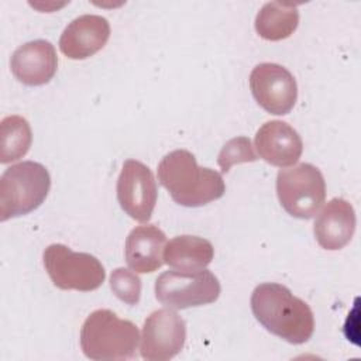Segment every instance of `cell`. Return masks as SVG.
<instances>
[{
	"label": "cell",
	"mask_w": 361,
	"mask_h": 361,
	"mask_svg": "<svg viewBox=\"0 0 361 361\" xmlns=\"http://www.w3.org/2000/svg\"><path fill=\"white\" fill-rule=\"evenodd\" d=\"M251 310L262 327L290 344L309 341L314 331L312 309L285 285L259 283L251 295Z\"/></svg>",
	"instance_id": "6da1fadb"
},
{
	"label": "cell",
	"mask_w": 361,
	"mask_h": 361,
	"mask_svg": "<svg viewBox=\"0 0 361 361\" xmlns=\"http://www.w3.org/2000/svg\"><path fill=\"white\" fill-rule=\"evenodd\" d=\"M158 180L175 203L185 207H200L220 199L226 192L221 175L199 166L192 152L175 149L158 164Z\"/></svg>",
	"instance_id": "7a4b0ae2"
},
{
	"label": "cell",
	"mask_w": 361,
	"mask_h": 361,
	"mask_svg": "<svg viewBox=\"0 0 361 361\" xmlns=\"http://www.w3.org/2000/svg\"><path fill=\"white\" fill-rule=\"evenodd\" d=\"M138 341V327L109 309L92 312L80 329V348L96 361L134 358Z\"/></svg>",
	"instance_id": "3957f363"
},
{
	"label": "cell",
	"mask_w": 361,
	"mask_h": 361,
	"mask_svg": "<svg viewBox=\"0 0 361 361\" xmlns=\"http://www.w3.org/2000/svg\"><path fill=\"white\" fill-rule=\"evenodd\" d=\"M49 188L51 176L42 164L23 161L8 166L0 179V220L6 221L38 209Z\"/></svg>",
	"instance_id": "277c9868"
},
{
	"label": "cell",
	"mask_w": 361,
	"mask_h": 361,
	"mask_svg": "<svg viewBox=\"0 0 361 361\" xmlns=\"http://www.w3.org/2000/svg\"><path fill=\"white\" fill-rule=\"evenodd\" d=\"M276 195L281 206L296 219H312L326 199V182L319 168L302 162L276 175Z\"/></svg>",
	"instance_id": "5b68a950"
},
{
	"label": "cell",
	"mask_w": 361,
	"mask_h": 361,
	"mask_svg": "<svg viewBox=\"0 0 361 361\" xmlns=\"http://www.w3.org/2000/svg\"><path fill=\"white\" fill-rule=\"evenodd\" d=\"M42 259L52 283L63 290L90 292L106 278L104 267L94 255L72 251L63 244L48 245Z\"/></svg>",
	"instance_id": "8992f818"
},
{
	"label": "cell",
	"mask_w": 361,
	"mask_h": 361,
	"mask_svg": "<svg viewBox=\"0 0 361 361\" xmlns=\"http://www.w3.org/2000/svg\"><path fill=\"white\" fill-rule=\"evenodd\" d=\"M220 282L209 269L165 271L155 281V298L166 307L188 309L213 303L220 296Z\"/></svg>",
	"instance_id": "52a82bcc"
},
{
	"label": "cell",
	"mask_w": 361,
	"mask_h": 361,
	"mask_svg": "<svg viewBox=\"0 0 361 361\" xmlns=\"http://www.w3.org/2000/svg\"><path fill=\"white\" fill-rule=\"evenodd\" d=\"M250 89L255 102L275 116L288 114L298 100V85L293 75L282 65L258 63L250 73Z\"/></svg>",
	"instance_id": "ba28073f"
},
{
	"label": "cell",
	"mask_w": 361,
	"mask_h": 361,
	"mask_svg": "<svg viewBox=\"0 0 361 361\" xmlns=\"http://www.w3.org/2000/svg\"><path fill=\"white\" fill-rule=\"evenodd\" d=\"M185 341V320L171 307L158 309L144 322L141 357L148 361H168L182 351Z\"/></svg>",
	"instance_id": "9c48e42d"
},
{
	"label": "cell",
	"mask_w": 361,
	"mask_h": 361,
	"mask_svg": "<svg viewBox=\"0 0 361 361\" xmlns=\"http://www.w3.org/2000/svg\"><path fill=\"white\" fill-rule=\"evenodd\" d=\"M158 197L152 171L142 162L127 159L117 179V200L134 220L145 223L151 219Z\"/></svg>",
	"instance_id": "30bf717a"
},
{
	"label": "cell",
	"mask_w": 361,
	"mask_h": 361,
	"mask_svg": "<svg viewBox=\"0 0 361 361\" xmlns=\"http://www.w3.org/2000/svg\"><path fill=\"white\" fill-rule=\"evenodd\" d=\"M110 38L107 18L83 14L72 20L59 38V49L69 59H86L99 52Z\"/></svg>",
	"instance_id": "8fae6325"
},
{
	"label": "cell",
	"mask_w": 361,
	"mask_h": 361,
	"mask_svg": "<svg viewBox=\"0 0 361 361\" xmlns=\"http://www.w3.org/2000/svg\"><path fill=\"white\" fill-rule=\"evenodd\" d=\"M10 68L14 78L27 86L45 85L56 73V51L47 39L25 42L13 52Z\"/></svg>",
	"instance_id": "7c38bea8"
},
{
	"label": "cell",
	"mask_w": 361,
	"mask_h": 361,
	"mask_svg": "<svg viewBox=\"0 0 361 361\" xmlns=\"http://www.w3.org/2000/svg\"><path fill=\"white\" fill-rule=\"evenodd\" d=\"M255 148L265 162L285 168L296 164L303 151L298 131L281 120L267 121L255 134Z\"/></svg>",
	"instance_id": "4fadbf2b"
},
{
	"label": "cell",
	"mask_w": 361,
	"mask_h": 361,
	"mask_svg": "<svg viewBox=\"0 0 361 361\" xmlns=\"http://www.w3.org/2000/svg\"><path fill=\"white\" fill-rule=\"evenodd\" d=\"M355 224L357 217L351 203L341 197H333L317 214L313 233L322 248L337 251L351 241Z\"/></svg>",
	"instance_id": "5bb4252c"
},
{
	"label": "cell",
	"mask_w": 361,
	"mask_h": 361,
	"mask_svg": "<svg viewBox=\"0 0 361 361\" xmlns=\"http://www.w3.org/2000/svg\"><path fill=\"white\" fill-rule=\"evenodd\" d=\"M165 233L155 224L138 226L130 231L126 240V262L134 272L151 274L162 267Z\"/></svg>",
	"instance_id": "9a60e30c"
},
{
	"label": "cell",
	"mask_w": 361,
	"mask_h": 361,
	"mask_svg": "<svg viewBox=\"0 0 361 361\" xmlns=\"http://www.w3.org/2000/svg\"><path fill=\"white\" fill-rule=\"evenodd\" d=\"M214 257L212 243L197 235H176L166 243L164 261L176 271L195 272L204 269Z\"/></svg>",
	"instance_id": "2e32d148"
},
{
	"label": "cell",
	"mask_w": 361,
	"mask_h": 361,
	"mask_svg": "<svg viewBox=\"0 0 361 361\" xmlns=\"http://www.w3.org/2000/svg\"><path fill=\"white\" fill-rule=\"evenodd\" d=\"M299 24L296 6L278 1L265 3L255 17V31L267 41H281L290 37Z\"/></svg>",
	"instance_id": "e0dca14e"
},
{
	"label": "cell",
	"mask_w": 361,
	"mask_h": 361,
	"mask_svg": "<svg viewBox=\"0 0 361 361\" xmlns=\"http://www.w3.org/2000/svg\"><path fill=\"white\" fill-rule=\"evenodd\" d=\"M32 142L31 127L21 116H7L0 123V162L23 158Z\"/></svg>",
	"instance_id": "ac0fdd59"
},
{
	"label": "cell",
	"mask_w": 361,
	"mask_h": 361,
	"mask_svg": "<svg viewBox=\"0 0 361 361\" xmlns=\"http://www.w3.org/2000/svg\"><path fill=\"white\" fill-rule=\"evenodd\" d=\"M257 159H258V157L254 152L250 138L234 137L223 145V148L219 154V158H217V164H219L221 172L226 173L235 164L254 162Z\"/></svg>",
	"instance_id": "d6986e66"
},
{
	"label": "cell",
	"mask_w": 361,
	"mask_h": 361,
	"mask_svg": "<svg viewBox=\"0 0 361 361\" xmlns=\"http://www.w3.org/2000/svg\"><path fill=\"white\" fill-rule=\"evenodd\" d=\"M110 288L113 293L124 303L134 306L140 302L141 279L131 269L117 268L110 275Z\"/></svg>",
	"instance_id": "ffe728a7"
}]
</instances>
